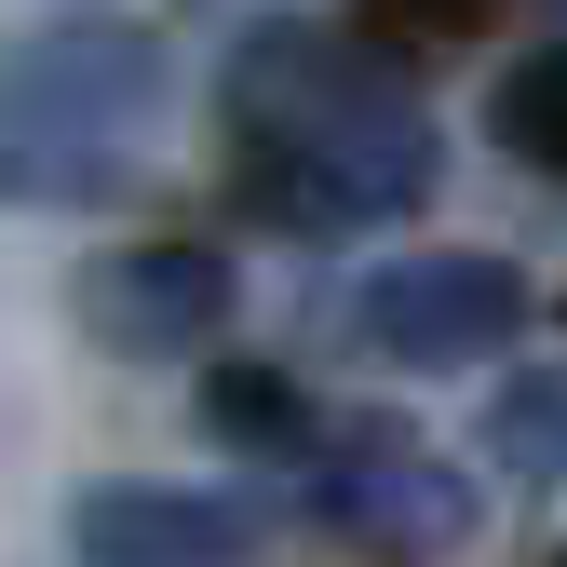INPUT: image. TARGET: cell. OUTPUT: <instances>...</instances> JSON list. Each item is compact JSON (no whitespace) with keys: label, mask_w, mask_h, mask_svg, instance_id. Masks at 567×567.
Wrapping results in <instances>:
<instances>
[{"label":"cell","mask_w":567,"mask_h":567,"mask_svg":"<svg viewBox=\"0 0 567 567\" xmlns=\"http://www.w3.org/2000/svg\"><path fill=\"white\" fill-rule=\"evenodd\" d=\"M217 109H230V163L257 189V217L284 230H392L446 176L433 109L379 68V41H351L324 14H257L230 41Z\"/></svg>","instance_id":"obj_1"},{"label":"cell","mask_w":567,"mask_h":567,"mask_svg":"<svg viewBox=\"0 0 567 567\" xmlns=\"http://www.w3.org/2000/svg\"><path fill=\"white\" fill-rule=\"evenodd\" d=\"M163 122V28L68 14L0 54V203H109Z\"/></svg>","instance_id":"obj_2"},{"label":"cell","mask_w":567,"mask_h":567,"mask_svg":"<svg viewBox=\"0 0 567 567\" xmlns=\"http://www.w3.org/2000/svg\"><path fill=\"white\" fill-rule=\"evenodd\" d=\"M527 270L486 257V244H433V257H379L351 284V324H365L379 365H419V379H460V365H501L527 338Z\"/></svg>","instance_id":"obj_3"},{"label":"cell","mask_w":567,"mask_h":567,"mask_svg":"<svg viewBox=\"0 0 567 567\" xmlns=\"http://www.w3.org/2000/svg\"><path fill=\"white\" fill-rule=\"evenodd\" d=\"M82 338L122 351V365H176V351H203L230 324V257L217 244H189V230H150V244H109L82 284Z\"/></svg>","instance_id":"obj_4"},{"label":"cell","mask_w":567,"mask_h":567,"mask_svg":"<svg viewBox=\"0 0 567 567\" xmlns=\"http://www.w3.org/2000/svg\"><path fill=\"white\" fill-rule=\"evenodd\" d=\"M68 540L82 567H257V514L217 501V486H150V473H109L68 501Z\"/></svg>","instance_id":"obj_5"},{"label":"cell","mask_w":567,"mask_h":567,"mask_svg":"<svg viewBox=\"0 0 567 567\" xmlns=\"http://www.w3.org/2000/svg\"><path fill=\"white\" fill-rule=\"evenodd\" d=\"M324 514H338V540H365V554H460L473 540V473L433 460V446L365 433L351 460L324 446Z\"/></svg>","instance_id":"obj_6"},{"label":"cell","mask_w":567,"mask_h":567,"mask_svg":"<svg viewBox=\"0 0 567 567\" xmlns=\"http://www.w3.org/2000/svg\"><path fill=\"white\" fill-rule=\"evenodd\" d=\"M203 433L217 446H257V460H324V419L284 365H217L203 379Z\"/></svg>","instance_id":"obj_7"},{"label":"cell","mask_w":567,"mask_h":567,"mask_svg":"<svg viewBox=\"0 0 567 567\" xmlns=\"http://www.w3.org/2000/svg\"><path fill=\"white\" fill-rule=\"evenodd\" d=\"M501 150L540 163V176H567V41H540L514 82H501Z\"/></svg>","instance_id":"obj_8"},{"label":"cell","mask_w":567,"mask_h":567,"mask_svg":"<svg viewBox=\"0 0 567 567\" xmlns=\"http://www.w3.org/2000/svg\"><path fill=\"white\" fill-rule=\"evenodd\" d=\"M486 433H501L514 473H554L567 486V379H514L501 405H486Z\"/></svg>","instance_id":"obj_9"}]
</instances>
